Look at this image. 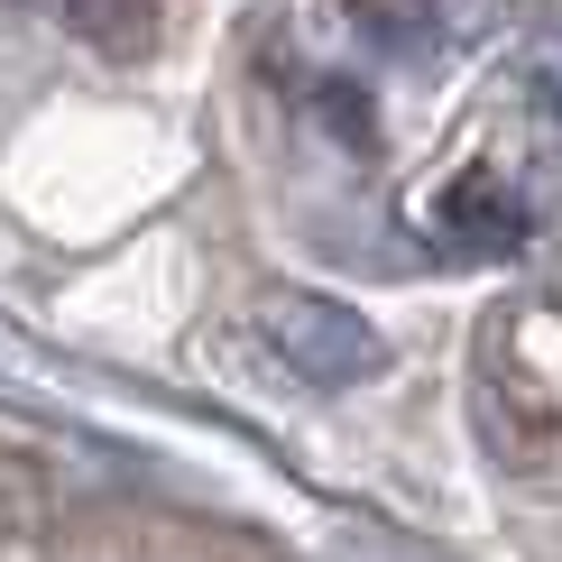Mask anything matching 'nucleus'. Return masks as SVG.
<instances>
[{
	"instance_id": "nucleus-5",
	"label": "nucleus",
	"mask_w": 562,
	"mask_h": 562,
	"mask_svg": "<svg viewBox=\"0 0 562 562\" xmlns=\"http://www.w3.org/2000/svg\"><path fill=\"white\" fill-rule=\"evenodd\" d=\"M553 111H562V65H553Z\"/></svg>"
},
{
	"instance_id": "nucleus-2",
	"label": "nucleus",
	"mask_w": 562,
	"mask_h": 562,
	"mask_svg": "<svg viewBox=\"0 0 562 562\" xmlns=\"http://www.w3.org/2000/svg\"><path fill=\"white\" fill-rule=\"evenodd\" d=\"M268 333H277V350H286V369L295 379H314V387H360V379H379V333H369L350 304H333V295H286L268 314Z\"/></svg>"
},
{
	"instance_id": "nucleus-1",
	"label": "nucleus",
	"mask_w": 562,
	"mask_h": 562,
	"mask_svg": "<svg viewBox=\"0 0 562 562\" xmlns=\"http://www.w3.org/2000/svg\"><path fill=\"white\" fill-rule=\"evenodd\" d=\"M480 387L498 415H517L526 434H562V304L517 295L488 314L480 333Z\"/></svg>"
},
{
	"instance_id": "nucleus-3",
	"label": "nucleus",
	"mask_w": 562,
	"mask_h": 562,
	"mask_svg": "<svg viewBox=\"0 0 562 562\" xmlns=\"http://www.w3.org/2000/svg\"><path fill=\"white\" fill-rule=\"evenodd\" d=\"M415 222H425V240H442V249H471V259H498V249H517L526 231H535L526 194H517V184H498L488 167L452 176V184H434Z\"/></svg>"
},
{
	"instance_id": "nucleus-4",
	"label": "nucleus",
	"mask_w": 562,
	"mask_h": 562,
	"mask_svg": "<svg viewBox=\"0 0 562 562\" xmlns=\"http://www.w3.org/2000/svg\"><path fill=\"white\" fill-rule=\"evenodd\" d=\"M65 19H75V37L92 56H111V65H138L157 46V0H65Z\"/></svg>"
}]
</instances>
